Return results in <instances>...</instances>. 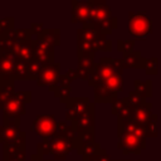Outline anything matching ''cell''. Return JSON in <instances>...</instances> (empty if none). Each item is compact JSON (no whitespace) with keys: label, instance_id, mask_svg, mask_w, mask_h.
Here are the masks:
<instances>
[{"label":"cell","instance_id":"8","mask_svg":"<svg viewBox=\"0 0 161 161\" xmlns=\"http://www.w3.org/2000/svg\"><path fill=\"white\" fill-rule=\"evenodd\" d=\"M128 30L136 38H145L151 34L152 23L145 11L128 13Z\"/></svg>","mask_w":161,"mask_h":161},{"label":"cell","instance_id":"3","mask_svg":"<svg viewBox=\"0 0 161 161\" xmlns=\"http://www.w3.org/2000/svg\"><path fill=\"white\" fill-rule=\"evenodd\" d=\"M112 42L94 30L91 24L82 25L77 30V54L80 53H96V52H111Z\"/></svg>","mask_w":161,"mask_h":161},{"label":"cell","instance_id":"33","mask_svg":"<svg viewBox=\"0 0 161 161\" xmlns=\"http://www.w3.org/2000/svg\"><path fill=\"white\" fill-rule=\"evenodd\" d=\"M83 161H112V160L108 156V153L106 152V150L102 148V151L99 153L93 155V156H89V157H84Z\"/></svg>","mask_w":161,"mask_h":161},{"label":"cell","instance_id":"28","mask_svg":"<svg viewBox=\"0 0 161 161\" xmlns=\"http://www.w3.org/2000/svg\"><path fill=\"white\" fill-rule=\"evenodd\" d=\"M43 64L44 63H40L35 59H33L30 63H29V68H28V79H31V80H36L40 72H42V68H43Z\"/></svg>","mask_w":161,"mask_h":161},{"label":"cell","instance_id":"18","mask_svg":"<svg viewBox=\"0 0 161 161\" xmlns=\"http://www.w3.org/2000/svg\"><path fill=\"white\" fill-rule=\"evenodd\" d=\"M151 108H152V104L147 103V102H145V103H142L140 106L132 107L131 108V117H130V119L133 121L135 123L145 127L148 123V121H150V118L152 116Z\"/></svg>","mask_w":161,"mask_h":161},{"label":"cell","instance_id":"29","mask_svg":"<svg viewBox=\"0 0 161 161\" xmlns=\"http://www.w3.org/2000/svg\"><path fill=\"white\" fill-rule=\"evenodd\" d=\"M156 119H157V116L156 114H152L148 123L145 126V133L146 136L148 137H155L157 136V126H156Z\"/></svg>","mask_w":161,"mask_h":161},{"label":"cell","instance_id":"11","mask_svg":"<svg viewBox=\"0 0 161 161\" xmlns=\"http://www.w3.org/2000/svg\"><path fill=\"white\" fill-rule=\"evenodd\" d=\"M57 125L58 121L55 114H38L31 123V130L38 136H42L43 138H48L54 135L57 130Z\"/></svg>","mask_w":161,"mask_h":161},{"label":"cell","instance_id":"32","mask_svg":"<svg viewBox=\"0 0 161 161\" xmlns=\"http://www.w3.org/2000/svg\"><path fill=\"white\" fill-rule=\"evenodd\" d=\"M127 99H128V103L131 107H136V106H140L142 103H145V98H142L137 92H130L128 96H127Z\"/></svg>","mask_w":161,"mask_h":161},{"label":"cell","instance_id":"17","mask_svg":"<svg viewBox=\"0 0 161 161\" xmlns=\"http://www.w3.org/2000/svg\"><path fill=\"white\" fill-rule=\"evenodd\" d=\"M112 18V10L106 1L91 0V21L89 24H98Z\"/></svg>","mask_w":161,"mask_h":161},{"label":"cell","instance_id":"27","mask_svg":"<svg viewBox=\"0 0 161 161\" xmlns=\"http://www.w3.org/2000/svg\"><path fill=\"white\" fill-rule=\"evenodd\" d=\"M15 20L13 16H8L4 19H0V39L8 35L11 30L15 29Z\"/></svg>","mask_w":161,"mask_h":161},{"label":"cell","instance_id":"13","mask_svg":"<svg viewBox=\"0 0 161 161\" xmlns=\"http://www.w3.org/2000/svg\"><path fill=\"white\" fill-rule=\"evenodd\" d=\"M70 127L77 135L86 131H94V103H89L87 111L70 122Z\"/></svg>","mask_w":161,"mask_h":161},{"label":"cell","instance_id":"25","mask_svg":"<svg viewBox=\"0 0 161 161\" xmlns=\"http://www.w3.org/2000/svg\"><path fill=\"white\" fill-rule=\"evenodd\" d=\"M135 92H137L142 98L151 97V80H135Z\"/></svg>","mask_w":161,"mask_h":161},{"label":"cell","instance_id":"16","mask_svg":"<svg viewBox=\"0 0 161 161\" xmlns=\"http://www.w3.org/2000/svg\"><path fill=\"white\" fill-rule=\"evenodd\" d=\"M60 75V65L58 63H44L42 72L36 79V86H50L57 82V79Z\"/></svg>","mask_w":161,"mask_h":161},{"label":"cell","instance_id":"4","mask_svg":"<svg viewBox=\"0 0 161 161\" xmlns=\"http://www.w3.org/2000/svg\"><path fill=\"white\" fill-rule=\"evenodd\" d=\"M60 44L59 29H44L33 40V59L40 63H54V48Z\"/></svg>","mask_w":161,"mask_h":161},{"label":"cell","instance_id":"30","mask_svg":"<svg viewBox=\"0 0 161 161\" xmlns=\"http://www.w3.org/2000/svg\"><path fill=\"white\" fill-rule=\"evenodd\" d=\"M146 74H157V58L152 57L150 59H145L143 68Z\"/></svg>","mask_w":161,"mask_h":161},{"label":"cell","instance_id":"20","mask_svg":"<svg viewBox=\"0 0 161 161\" xmlns=\"http://www.w3.org/2000/svg\"><path fill=\"white\" fill-rule=\"evenodd\" d=\"M25 146L3 145V161H25Z\"/></svg>","mask_w":161,"mask_h":161},{"label":"cell","instance_id":"14","mask_svg":"<svg viewBox=\"0 0 161 161\" xmlns=\"http://www.w3.org/2000/svg\"><path fill=\"white\" fill-rule=\"evenodd\" d=\"M72 82H73V80L69 79V78L65 75V73H64V74H60L59 78L57 79V82L53 83V84H50V86L48 87V89L54 93L55 98H58L59 102H62V103L65 104V102L70 98V93H72Z\"/></svg>","mask_w":161,"mask_h":161},{"label":"cell","instance_id":"22","mask_svg":"<svg viewBox=\"0 0 161 161\" xmlns=\"http://www.w3.org/2000/svg\"><path fill=\"white\" fill-rule=\"evenodd\" d=\"M15 57L26 63H30L33 60V39L21 43L15 52Z\"/></svg>","mask_w":161,"mask_h":161},{"label":"cell","instance_id":"10","mask_svg":"<svg viewBox=\"0 0 161 161\" xmlns=\"http://www.w3.org/2000/svg\"><path fill=\"white\" fill-rule=\"evenodd\" d=\"M117 135H118L117 147L122 151L123 155H128V153L138 155L141 152V150H143L146 147L145 138H142V137H140L132 132L118 131Z\"/></svg>","mask_w":161,"mask_h":161},{"label":"cell","instance_id":"12","mask_svg":"<svg viewBox=\"0 0 161 161\" xmlns=\"http://www.w3.org/2000/svg\"><path fill=\"white\" fill-rule=\"evenodd\" d=\"M89 103L91 101L88 97H70L65 102V119L72 122L79 116H82L87 111Z\"/></svg>","mask_w":161,"mask_h":161},{"label":"cell","instance_id":"36","mask_svg":"<svg viewBox=\"0 0 161 161\" xmlns=\"http://www.w3.org/2000/svg\"><path fill=\"white\" fill-rule=\"evenodd\" d=\"M43 161H54V160H50V158H44Z\"/></svg>","mask_w":161,"mask_h":161},{"label":"cell","instance_id":"26","mask_svg":"<svg viewBox=\"0 0 161 161\" xmlns=\"http://www.w3.org/2000/svg\"><path fill=\"white\" fill-rule=\"evenodd\" d=\"M101 151H102L101 145H99V143H97V142H93V143L87 145V146L82 147L80 150H78V151H77V153H78V155H80V156L84 158V157H89V156L97 155V153H99Z\"/></svg>","mask_w":161,"mask_h":161},{"label":"cell","instance_id":"21","mask_svg":"<svg viewBox=\"0 0 161 161\" xmlns=\"http://www.w3.org/2000/svg\"><path fill=\"white\" fill-rule=\"evenodd\" d=\"M145 59L146 58H142L141 57V53L140 52H130V53H126L123 54V58H122V65H123V69H128V68H143V63H145Z\"/></svg>","mask_w":161,"mask_h":161},{"label":"cell","instance_id":"31","mask_svg":"<svg viewBox=\"0 0 161 161\" xmlns=\"http://www.w3.org/2000/svg\"><path fill=\"white\" fill-rule=\"evenodd\" d=\"M133 45H135L133 40H121L119 39L117 42V50L122 52L123 54H126V53L133 52Z\"/></svg>","mask_w":161,"mask_h":161},{"label":"cell","instance_id":"5","mask_svg":"<svg viewBox=\"0 0 161 161\" xmlns=\"http://www.w3.org/2000/svg\"><path fill=\"white\" fill-rule=\"evenodd\" d=\"M123 73L122 59H116L111 57H102L98 63H96L91 77L88 78V84L96 87L98 84L104 83L109 78L114 75H119Z\"/></svg>","mask_w":161,"mask_h":161},{"label":"cell","instance_id":"7","mask_svg":"<svg viewBox=\"0 0 161 161\" xmlns=\"http://www.w3.org/2000/svg\"><path fill=\"white\" fill-rule=\"evenodd\" d=\"M94 88V102L97 103H112L117 99L118 92L123 89V77L122 74L114 75L106 80L102 84H98Z\"/></svg>","mask_w":161,"mask_h":161},{"label":"cell","instance_id":"9","mask_svg":"<svg viewBox=\"0 0 161 161\" xmlns=\"http://www.w3.org/2000/svg\"><path fill=\"white\" fill-rule=\"evenodd\" d=\"M94 54L96 53H80V54H77L78 55V67L77 69H68L65 72V75L74 80V79H84V80H88V78L91 77L92 74V70L96 65V62H94Z\"/></svg>","mask_w":161,"mask_h":161},{"label":"cell","instance_id":"2","mask_svg":"<svg viewBox=\"0 0 161 161\" xmlns=\"http://www.w3.org/2000/svg\"><path fill=\"white\" fill-rule=\"evenodd\" d=\"M31 103V92L15 91V82L0 83V111L3 118L20 119L26 113L25 106Z\"/></svg>","mask_w":161,"mask_h":161},{"label":"cell","instance_id":"23","mask_svg":"<svg viewBox=\"0 0 161 161\" xmlns=\"http://www.w3.org/2000/svg\"><path fill=\"white\" fill-rule=\"evenodd\" d=\"M96 142L94 141V131H86V132H82V133H78L74 142H73V148L74 150H80L82 147L87 146V145H91Z\"/></svg>","mask_w":161,"mask_h":161},{"label":"cell","instance_id":"19","mask_svg":"<svg viewBox=\"0 0 161 161\" xmlns=\"http://www.w3.org/2000/svg\"><path fill=\"white\" fill-rule=\"evenodd\" d=\"M14 64H15L14 55H6V54L0 55V83L15 82L13 79Z\"/></svg>","mask_w":161,"mask_h":161},{"label":"cell","instance_id":"15","mask_svg":"<svg viewBox=\"0 0 161 161\" xmlns=\"http://www.w3.org/2000/svg\"><path fill=\"white\" fill-rule=\"evenodd\" d=\"M70 21L73 24L80 23L82 25L89 24V21H91V1L72 0V16H70Z\"/></svg>","mask_w":161,"mask_h":161},{"label":"cell","instance_id":"1","mask_svg":"<svg viewBox=\"0 0 161 161\" xmlns=\"http://www.w3.org/2000/svg\"><path fill=\"white\" fill-rule=\"evenodd\" d=\"M75 137L77 133L72 130L70 125L58 121L54 135L48 138H43V141L36 145V155L40 157L52 155L55 161H64L73 150Z\"/></svg>","mask_w":161,"mask_h":161},{"label":"cell","instance_id":"6","mask_svg":"<svg viewBox=\"0 0 161 161\" xmlns=\"http://www.w3.org/2000/svg\"><path fill=\"white\" fill-rule=\"evenodd\" d=\"M26 133L20 131V121L3 118L0 126V143L10 146H25Z\"/></svg>","mask_w":161,"mask_h":161},{"label":"cell","instance_id":"24","mask_svg":"<svg viewBox=\"0 0 161 161\" xmlns=\"http://www.w3.org/2000/svg\"><path fill=\"white\" fill-rule=\"evenodd\" d=\"M28 68L29 63L19 59L15 57V64H14V72H13V79L14 80H21L28 79Z\"/></svg>","mask_w":161,"mask_h":161},{"label":"cell","instance_id":"34","mask_svg":"<svg viewBox=\"0 0 161 161\" xmlns=\"http://www.w3.org/2000/svg\"><path fill=\"white\" fill-rule=\"evenodd\" d=\"M30 30H31L33 35H39L44 30V25H43V23H31L30 24Z\"/></svg>","mask_w":161,"mask_h":161},{"label":"cell","instance_id":"35","mask_svg":"<svg viewBox=\"0 0 161 161\" xmlns=\"http://www.w3.org/2000/svg\"><path fill=\"white\" fill-rule=\"evenodd\" d=\"M30 160H31V161H43L44 158H43V157H40V156H38L36 153H33V155L30 156Z\"/></svg>","mask_w":161,"mask_h":161}]
</instances>
